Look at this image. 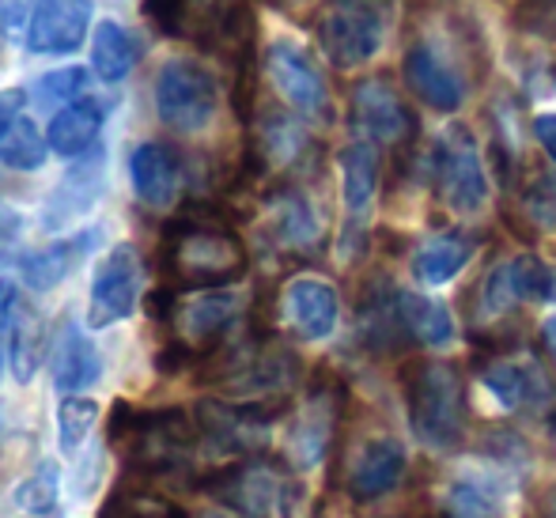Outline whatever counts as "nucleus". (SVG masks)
<instances>
[{
	"mask_svg": "<svg viewBox=\"0 0 556 518\" xmlns=\"http://www.w3.org/2000/svg\"><path fill=\"white\" fill-rule=\"evenodd\" d=\"M148 484H152L148 477L125 469L122 484L111 492V500H106L103 511L96 518H170V507L160 504V500L148 492Z\"/></svg>",
	"mask_w": 556,
	"mask_h": 518,
	"instance_id": "nucleus-33",
	"label": "nucleus"
},
{
	"mask_svg": "<svg viewBox=\"0 0 556 518\" xmlns=\"http://www.w3.org/2000/svg\"><path fill=\"white\" fill-rule=\"evenodd\" d=\"M265 73H269L277 96L307 122H326L330 117V84L318 61L292 38H277L265 50Z\"/></svg>",
	"mask_w": 556,
	"mask_h": 518,
	"instance_id": "nucleus-9",
	"label": "nucleus"
},
{
	"mask_svg": "<svg viewBox=\"0 0 556 518\" xmlns=\"http://www.w3.org/2000/svg\"><path fill=\"white\" fill-rule=\"evenodd\" d=\"M201 518H220V515H201Z\"/></svg>",
	"mask_w": 556,
	"mask_h": 518,
	"instance_id": "nucleus-45",
	"label": "nucleus"
},
{
	"mask_svg": "<svg viewBox=\"0 0 556 518\" xmlns=\"http://www.w3.org/2000/svg\"><path fill=\"white\" fill-rule=\"evenodd\" d=\"M534 137H538V144H542V152L556 163V114L534 117Z\"/></svg>",
	"mask_w": 556,
	"mask_h": 518,
	"instance_id": "nucleus-42",
	"label": "nucleus"
},
{
	"mask_svg": "<svg viewBox=\"0 0 556 518\" xmlns=\"http://www.w3.org/2000/svg\"><path fill=\"white\" fill-rule=\"evenodd\" d=\"M397 0H326L318 42L337 68H359L379 58L394 23Z\"/></svg>",
	"mask_w": 556,
	"mask_h": 518,
	"instance_id": "nucleus-4",
	"label": "nucleus"
},
{
	"mask_svg": "<svg viewBox=\"0 0 556 518\" xmlns=\"http://www.w3.org/2000/svg\"><path fill=\"white\" fill-rule=\"evenodd\" d=\"M432 518H500V496L477 477H458L443 492V511Z\"/></svg>",
	"mask_w": 556,
	"mask_h": 518,
	"instance_id": "nucleus-34",
	"label": "nucleus"
},
{
	"mask_svg": "<svg viewBox=\"0 0 556 518\" xmlns=\"http://www.w3.org/2000/svg\"><path fill=\"white\" fill-rule=\"evenodd\" d=\"M50 152V140H42V132L35 129L30 117H15V125L4 132L0 140V163L4 167H15V170H38Z\"/></svg>",
	"mask_w": 556,
	"mask_h": 518,
	"instance_id": "nucleus-35",
	"label": "nucleus"
},
{
	"mask_svg": "<svg viewBox=\"0 0 556 518\" xmlns=\"http://www.w3.org/2000/svg\"><path fill=\"white\" fill-rule=\"evenodd\" d=\"M397 300H402V318L405 329H409V341L425 344V349H443V344L454 341V318L446 303L420 292H402V288H397Z\"/></svg>",
	"mask_w": 556,
	"mask_h": 518,
	"instance_id": "nucleus-31",
	"label": "nucleus"
},
{
	"mask_svg": "<svg viewBox=\"0 0 556 518\" xmlns=\"http://www.w3.org/2000/svg\"><path fill=\"white\" fill-rule=\"evenodd\" d=\"M0 326H4L8 359L20 382H30L46 356V326L42 314L20 295V288L0 280Z\"/></svg>",
	"mask_w": 556,
	"mask_h": 518,
	"instance_id": "nucleus-15",
	"label": "nucleus"
},
{
	"mask_svg": "<svg viewBox=\"0 0 556 518\" xmlns=\"http://www.w3.org/2000/svg\"><path fill=\"white\" fill-rule=\"evenodd\" d=\"M91 30V0H38L30 12L27 46L38 58L76 53Z\"/></svg>",
	"mask_w": 556,
	"mask_h": 518,
	"instance_id": "nucleus-16",
	"label": "nucleus"
},
{
	"mask_svg": "<svg viewBox=\"0 0 556 518\" xmlns=\"http://www.w3.org/2000/svg\"><path fill=\"white\" fill-rule=\"evenodd\" d=\"M58 489H61L58 466H53V462H42V466L15 489V504L30 515H53L58 511Z\"/></svg>",
	"mask_w": 556,
	"mask_h": 518,
	"instance_id": "nucleus-37",
	"label": "nucleus"
},
{
	"mask_svg": "<svg viewBox=\"0 0 556 518\" xmlns=\"http://www.w3.org/2000/svg\"><path fill=\"white\" fill-rule=\"evenodd\" d=\"M99 420V402H91V397L84 394H68L61 397L58 405V435H61V451L65 454H76L84 446V439L91 435V428H96Z\"/></svg>",
	"mask_w": 556,
	"mask_h": 518,
	"instance_id": "nucleus-36",
	"label": "nucleus"
},
{
	"mask_svg": "<svg viewBox=\"0 0 556 518\" xmlns=\"http://www.w3.org/2000/svg\"><path fill=\"white\" fill-rule=\"evenodd\" d=\"M23 88H8V91H0V140H4V132L15 125V117L23 114Z\"/></svg>",
	"mask_w": 556,
	"mask_h": 518,
	"instance_id": "nucleus-41",
	"label": "nucleus"
},
{
	"mask_svg": "<svg viewBox=\"0 0 556 518\" xmlns=\"http://www.w3.org/2000/svg\"><path fill=\"white\" fill-rule=\"evenodd\" d=\"M50 371H53L58 390H65V394L91 387V382H99V375H103V356H99V349L84 337V329L76 326L73 318L61 321V329L53 333Z\"/></svg>",
	"mask_w": 556,
	"mask_h": 518,
	"instance_id": "nucleus-24",
	"label": "nucleus"
},
{
	"mask_svg": "<svg viewBox=\"0 0 556 518\" xmlns=\"http://www.w3.org/2000/svg\"><path fill=\"white\" fill-rule=\"evenodd\" d=\"M484 390L511 413H534L549 402V379L530 356H504L492 359L481 375Z\"/></svg>",
	"mask_w": 556,
	"mask_h": 518,
	"instance_id": "nucleus-20",
	"label": "nucleus"
},
{
	"mask_svg": "<svg viewBox=\"0 0 556 518\" xmlns=\"http://www.w3.org/2000/svg\"><path fill=\"white\" fill-rule=\"evenodd\" d=\"M405 409L409 428L428 451H454L466 431V394L451 364L425 359L405 371Z\"/></svg>",
	"mask_w": 556,
	"mask_h": 518,
	"instance_id": "nucleus-3",
	"label": "nucleus"
},
{
	"mask_svg": "<svg viewBox=\"0 0 556 518\" xmlns=\"http://www.w3.org/2000/svg\"><path fill=\"white\" fill-rule=\"evenodd\" d=\"M359 337H364L367 349H397V344L409 337L402 318V300H397V288L375 285L371 292L359 303Z\"/></svg>",
	"mask_w": 556,
	"mask_h": 518,
	"instance_id": "nucleus-28",
	"label": "nucleus"
},
{
	"mask_svg": "<svg viewBox=\"0 0 556 518\" xmlns=\"http://www.w3.org/2000/svg\"><path fill=\"white\" fill-rule=\"evenodd\" d=\"M198 439V420L186 409L140 413L132 405L117 402L111 413V451H117L129 473H140L148 481L186 473Z\"/></svg>",
	"mask_w": 556,
	"mask_h": 518,
	"instance_id": "nucleus-2",
	"label": "nucleus"
},
{
	"mask_svg": "<svg viewBox=\"0 0 556 518\" xmlns=\"http://www.w3.org/2000/svg\"><path fill=\"white\" fill-rule=\"evenodd\" d=\"M273 416H277V402H201L193 420H198L205 446H213L220 454L250 458L254 451H262Z\"/></svg>",
	"mask_w": 556,
	"mask_h": 518,
	"instance_id": "nucleus-11",
	"label": "nucleus"
},
{
	"mask_svg": "<svg viewBox=\"0 0 556 518\" xmlns=\"http://www.w3.org/2000/svg\"><path fill=\"white\" fill-rule=\"evenodd\" d=\"M352 129L379 148L402 144L413 132L409 106L387 80H364L352 91Z\"/></svg>",
	"mask_w": 556,
	"mask_h": 518,
	"instance_id": "nucleus-14",
	"label": "nucleus"
},
{
	"mask_svg": "<svg viewBox=\"0 0 556 518\" xmlns=\"http://www.w3.org/2000/svg\"><path fill=\"white\" fill-rule=\"evenodd\" d=\"M140 61V38L125 23L103 20L91 35V73L103 84H122Z\"/></svg>",
	"mask_w": 556,
	"mask_h": 518,
	"instance_id": "nucleus-29",
	"label": "nucleus"
},
{
	"mask_svg": "<svg viewBox=\"0 0 556 518\" xmlns=\"http://www.w3.org/2000/svg\"><path fill=\"white\" fill-rule=\"evenodd\" d=\"M99 242V231H80V235H68V239H58L50 247L35 250V254L23 257V280H27L35 292H46V288H58L84 257L91 254V247Z\"/></svg>",
	"mask_w": 556,
	"mask_h": 518,
	"instance_id": "nucleus-27",
	"label": "nucleus"
},
{
	"mask_svg": "<svg viewBox=\"0 0 556 518\" xmlns=\"http://www.w3.org/2000/svg\"><path fill=\"white\" fill-rule=\"evenodd\" d=\"M220 110V84L198 58H167L155 73V114L175 132H201Z\"/></svg>",
	"mask_w": 556,
	"mask_h": 518,
	"instance_id": "nucleus-6",
	"label": "nucleus"
},
{
	"mask_svg": "<svg viewBox=\"0 0 556 518\" xmlns=\"http://www.w3.org/2000/svg\"><path fill=\"white\" fill-rule=\"evenodd\" d=\"M265 231H269V242L277 250L307 254L323 242V216L315 212L307 193L288 186V190H277L265 201Z\"/></svg>",
	"mask_w": 556,
	"mask_h": 518,
	"instance_id": "nucleus-19",
	"label": "nucleus"
},
{
	"mask_svg": "<svg viewBox=\"0 0 556 518\" xmlns=\"http://www.w3.org/2000/svg\"><path fill=\"white\" fill-rule=\"evenodd\" d=\"M405 466H409V458H405V446L397 439L390 435L371 439V443L359 446L356 462L349 469V496L356 504L387 496V492H394L402 484Z\"/></svg>",
	"mask_w": 556,
	"mask_h": 518,
	"instance_id": "nucleus-21",
	"label": "nucleus"
},
{
	"mask_svg": "<svg viewBox=\"0 0 556 518\" xmlns=\"http://www.w3.org/2000/svg\"><path fill=\"white\" fill-rule=\"evenodd\" d=\"M405 80L420 96V103L443 110V114H454L466 103V76L458 73L451 53L440 42H432V38H420V42L409 46V53H405Z\"/></svg>",
	"mask_w": 556,
	"mask_h": 518,
	"instance_id": "nucleus-13",
	"label": "nucleus"
},
{
	"mask_svg": "<svg viewBox=\"0 0 556 518\" xmlns=\"http://www.w3.org/2000/svg\"><path fill=\"white\" fill-rule=\"evenodd\" d=\"M477 242L462 231L451 235H435V239H425L417 250H413V277L425 288H443L473 262Z\"/></svg>",
	"mask_w": 556,
	"mask_h": 518,
	"instance_id": "nucleus-26",
	"label": "nucleus"
},
{
	"mask_svg": "<svg viewBox=\"0 0 556 518\" xmlns=\"http://www.w3.org/2000/svg\"><path fill=\"white\" fill-rule=\"evenodd\" d=\"M307 148V132L295 122L292 114H280V110H269L262 117V129H257V167H288L292 160H300V152Z\"/></svg>",
	"mask_w": 556,
	"mask_h": 518,
	"instance_id": "nucleus-32",
	"label": "nucleus"
},
{
	"mask_svg": "<svg viewBox=\"0 0 556 518\" xmlns=\"http://www.w3.org/2000/svg\"><path fill=\"white\" fill-rule=\"evenodd\" d=\"M208 375L242 402H277L300 379V359L277 341H242L216 352Z\"/></svg>",
	"mask_w": 556,
	"mask_h": 518,
	"instance_id": "nucleus-5",
	"label": "nucleus"
},
{
	"mask_svg": "<svg viewBox=\"0 0 556 518\" xmlns=\"http://www.w3.org/2000/svg\"><path fill=\"white\" fill-rule=\"evenodd\" d=\"M382 178V148L371 140L356 137L344 144L341 152V201L352 224H364L375 209V193H379Z\"/></svg>",
	"mask_w": 556,
	"mask_h": 518,
	"instance_id": "nucleus-23",
	"label": "nucleus"
},
{
	"mask_svg": "<svg viewBox=\"0 0 556 518\" xmlns=\"http://www.w3.org/2000/svg\"><path fill=\"white\" fill-rule=\"evenodd\" d=\"M522 216H527L530 227H538V231L556 235V170L542 175L522 193Z\"/></svg>",
	"mask_w": 556,
	"mask_h": 518,
	"instance_id": "nucleus-39",
	"label": "nucleus"
},
{
	"mask_svg": "<svg viewBox=\"0 0 556 518\" xmlns=\"http://www.w3.org/2000/svg\"><path fill=\"white\" fill-rule=\"evenodd\" d=\"M99 190H103V155L96 152L80 167L68 170L65 182L58 186V193L50 198V209H46V224L58 227L65 219L80 216V212H88L91 201L99 198Z\"/></svg>",
	"mask_w": 556,
	"mask_h": 518,
	"instance_id": "nucleus-30",
	"label": "nucleus"
},
{
	"mask_svg": "<svg viewBox=\"0 0 556 518\" xmlns=\"http://www.w3.org/2000/svg\"><path fill=\"white\" fill-rule=\"evenodd\" d=\"M103 122H106V106L99 103V99H91V96L61 106L58 114H53L50 129H46L50 152L65 155V160H76V155L96 152L99 132H103Z\"/></svg>",
	"mask_w": 556,
	"mask_h": 518,
	"instance_id": "nucleus-25",
	"label": "nucleus"
},
{
	"mask_svg": "<svg viewBox=\"0 0 556 518\" xmlns=\"http://www.w3.org/2000/svg\"><path fill=\"white\" fill-rule=\"evenodd\" d=\"M140 292H144V262H140L132 242H117L111 254L99 262L96 280H91L88 326L106 329L114 321H125L137 311Z\"/></svg>",
	"mask_w": 556,
	"mask_h": 518,
	"instance_id": "nucleus-10",
	"label": "nucleus"
},
{
	"mask_svg": "<svg viewBox=\"0 0 556 518\" xmlns=\"http://www.w3.org/2000/svg\"><path fill=\"white\" fill-rule=\"evenodd\" d=\"M542 341H545V349H549V356L556 359V314H553V318H545V326H542Z\"/></svg>",
	"mask_w": 556,
	"mask_h": 518,
	"instance_id": "nucleus-43",
	"label": "nucleus"
},
{
	"mask_svg": "<svg viewBox=\"0 0 556 518\" xmlns=\"http://www.w3.org/2000/svg\"><path fill=\"white\" fill-rule=\"evenodd\" d=\"M527 27L545 30V35H556V0H530L527 12H522Z\"/></svg>",
	"mask_w": 556,
	"mask_h": 518,
	"instance_id": "nucleus-40",
	"label": "nucleus"
},
{
	"mask_svg": "<svg viewBox=\"0 0 556 518\" xmlns=\"http://www.w3.org/2000/svg\"><path fill=\"white\" fill-rule=\"evenodd\" d=\"M205 489L213 492L220 504L235 507L242 518L285 515L288 507L300 500V489H295L292 477L285 473V466L265 462V458H242L239 466L220 469V473L208 477Z\"/></svg>",
	"mask_w": 556,
	"mask_h": 518,
	"instance_id": "nucleus-8",
	"label": "nucleus"
},
{
	"mask_svg": "<svg viewBox=\"0 0 556 518\" xmlns=\"http://www.w3.org/2000/svg\"><path fill=\"white\" fill-rule=\"evenodd\" d=\"M129 178H132V193H137L140 205L170 209L186 182L182 155L170 144H163V140H144V144H137L129 155Z\"/></svg>",
	"mask_w": 556,
	"mask_h": 518,
	"instance_id": "nucleus-18",
	"label": "nucleus"
},
{
	"mask_svg": "<svg viewBox=\"0 0 556 518\" xmlns=\"http://www.w3.org/2000/svg\"><path fill=\"white\" fill-rule=\"evenodd\" d=\"M163 269L182 292H208L242 280L247 247L231 231L227 216L213 205H193L163 231Z\"/></svg>",
	"mask_w": 556,
	"mask_h": 518,
	"instance_id": "nucleus-1",
	"label": "nucleus"
},
{
	"mask_svg": "<svg viewBox=\"0 0 556 518\" xmlns=\"http://www.w3.org/2000/svg\"><path fill=\"white\" fill-rule=\"evenodd\" d=\"M88 84H91V73L88 68H61V73H50L35 84V103L38 106H68L76 99L88 96Z\"/></svg>",
	"mask_w": 556,
	"mask_h": 518,
	"instance_id": "nucleus-38",
	"label": "nucleus"
},
{
	"mask_svg": "<svg viewBox=\"0 0 556 518\" xmlns=\"http://www.w3.org/2000/svg\"><path fill=\"white\" fill-rule=\"evenodd\" d=\"M280 314L300 341H326L341 318L337 288L323 277H292L280 295Z\"/></svg>",
	"mask_w": 556,
	"mask_h": 518,
	"instance_id": "nucleus-17",
	"label": "nucleus"
},
{
	"mask_svg": "<svg viewBox=\"0 0 556 518\" xmlns=\"http://www.w3.org/2000/svg\"><path fill=\"white\" fill-rule=\"evenodd\" d=\"M432 175L443 205L458 216H477L489 205V170L466 125H446L440 132L432 152Z\"/></svg>",
	"mask_w": 556,
	"mask_h": 518,
	"instance_id": "nucleus-7",
	"label": "nucleus"
},
{
	"mask_svg": "<svg viewBox=\"0 0 556 518\" xmlns=\"http://www.w3.org/2000/svg\"><path fill=\"white\" fill-rule=\"evenodd\" d=\"M167 318L175 321L178 344H186L193 356L216 352L239 318V295L227 288H208V292H198L182 303H170Z\"/></svg>",
	"mask_w": 556,
	"mask_h": 518,
	"instance_id": "nucleus-12",
	"label": "nucleus"
},
{
	"mask_svg": "<svg viewBox=\"0 0 556 518\" xmlns=\"http://www.w3.org/2000/svg\"><path fill=\"white\" fill-rule=\"evenodd\" d=\"M0 356H4V326H0Z\"/></svg>",
	"mask_w": 556,
	"mask_h": 518,
	"instance_id": "nucleus-44",
	"label": "nucleus"
},
{
	"mask_svg": "<svg viewBox=\"0 0 556 518\" xmlns=\"http://www.w3.org/2000/svg\"><path fill=\"white\" fill-rule=\"evenodd\" d=\"M333 428H337V394L333 390H315L303 402V409L295 413L292 428H288V458H292V466L300 469L318 466L333 443Z\"/></svg>",
	"mask_w": 556,
	"mask_h": 518,
	"instance_id": "nucleus-22",
	"label": "nucleus"
}]
</instances>
